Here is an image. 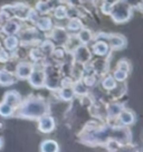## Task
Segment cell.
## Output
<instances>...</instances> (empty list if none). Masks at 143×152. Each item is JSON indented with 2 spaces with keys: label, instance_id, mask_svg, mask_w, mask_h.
Returning <instances> with one entry per match:
<instances>
[{
  "label": "cell",
  "instance_id": "obj_1",
  "mask_svg": "<svg viewBox=\"0 0 143 152\" xmlns=\"http://www.w3.org/2000/svg\"><path fill=\"white\" fill-rule=\"evenodd\" d=\"M49 112L50 105L43 96L30 94L25 100H21V103L15 111V115L20 119L37 121Z\"/></svg>",
  "mask_w": 143,
  "mask_h": 152
},
{
  "label": "cell",
  "instance_id": "obj_2",
  "mask_svg": "<svg viewBox=\"0 0 143 152\" xmlns=\"http://www.w3.org/2000/svg\"><path fill=\"white\" fill-rule=\"evenodd\" d=\"M133 11L134 10L129 5H126L122 0H120L112 6L110 17L114 24H125L132 18Z\"/></svg>",
  "mask_w": 143,
  "mask_h": 152
},
{
  "label": "cell",
  "instance_id": "obj_3",
  "mask_svg": "<svg viewBox=\"0 0 143 152\" xmlns=\"http://www.w3.org/2000/svg\"><path fill=\"white\" fill-rule=\"evenodd\" d=\"M110 138L116 140L122 145V148L129 147L132 142V132L129 126L121 125V124H114V125H112Z\"/></svg>",
  "mask_w": 143,
  "mask_h": 152
},
{
  "label": "cell",
  "instance_id": "obj_4",
  "mask_svg": "<svg viewBox=\"0 0 143 152\" xmlns=\"http://www.w3.org/2000/svg\"><path fill=\"white\" fill-rule=\"evenodd\" d=\"M33 64V72L27 78V81H28L29 85L34 88H42V87H44V80H45V72H44L45 61L35 62Z\"/></svg>",
  "mask_w": 143,
  "mask_h": 152
},
{
  "label": "cell",
  "instance_id": "obj_5",
  "mask_svg": "<svg viewBox=\"0 0 143 152\" xmlns=\"http://www.w3.org/2000/svg\"><path fill=\"white\" fill-rule=\"evenodd\" d=\"M47 34V37L54 43L55 46H64L71 37V34L68 33V30L65 27L61 26H54L52 30Z\"/></svg>",
  "mask_w": 143,
  "mask_h": 152
},
{
  "label": "cell",
  "instance_id": "obj_6",
  "mask_svg": "<svg viewBox=\"0 0 143 152\" xmlns=\"http://www.w3.org/2000/svg\"><path fill=\"white\" fill-rule=\"evenodd\" d=\"M72 55H73V58H74V62L80 63V64H86V63L91 62L92 58H93L92 50L85 44H80L72 52Z\"/></svg>",
  "mask_w": 143,
  "mask_h": 152
},
{
  "label": "cell",
  "instance_id": "obj_7",
  "mask_svg": "<svg viewBox=\"0 0 143 152\" xmlns=\"http://www.w3.org/2000/svg\"><path fill=\"white\" fill-rule=\"evenodd\" d=\"M124 107L125 105L119 101H112L110 103H106V122L111 124H116L117 116Z\"/></svg>",
  "mask_w": 143,
  "mask_h": 152
},
{
  "label": "cell",
  "instance_id": "obj_8",
  "mask_svg": "<svg viewBox=\"0 0 143 152\" xmlns=\"http://www.w3.org/2000/svg\"><path fill=\"white\" fill-rule=\"evenodd\" d=\"M34 68L33 62H28V61H18L15 67V75L17 77V80H27L29 77V75L31 74Z\"/></svg>",
  "mask_w": 143,
  "mask_h": 152
},
{
  "label": "cell",
  "instance_id": "obj_9",
  "mask_svg": "<svg viewBox=\"0 0 143 152\" xmlns=\"http://www.w3.org/2000/svg\"><path fill=\"white\" fill-rule=\"evenodd\" d=\"M91 64L94 69V74L102 78L104 75L109 74L110 72V61L105 57H98L94 61H91Z\"/></svg>",
  "mask_w": 143,
  "mask_h": 152
},
{
  "label": "cell",
  "instance_id": "obj_10",
  "mask_svg": "<svg viewBox=\"0 0 143 152\" xmlns=\"http://www.w3.org/2000/svg\"><path fill=\"white\" fill-rule=\"evenodd\" d=\"M23 27L21 21L17 19H11L8 20L4 24L0 25V33L4 36H10V35H17L20 31V29Z\"/></svg>",
  "mask_w": 143,
  "mask_h": 152
},
{
  "label": "cell",
  "instance_id": "obj_11",
  "mask_svg": "<svg viewBox=\"0 0 143 152\" xmlns=\"http://www.w3.org/2000/svg\"><path fill=\"white\" fill-rule=\"evenodd\" d=\"M107 44L110 48L113 50H122L126 47L128 45V40L125 36L121 35V34H112L109 33V38H107Z\"/></svg>",
  "mask_w": 143,
  "mask_h": 152
},
{
  "label": "cell",
  "instance_id": "obj_12",
  "mask_svg": "<svg viewBox=\"0 0 143 152\" xmlns=\"http://www.w3.org/2000/svg\"><path fill=\"white\" fill-rule=\"evenodd\" d=\"M37 121H38V130L42 133L48 134V133H52L55 130L56 121L49 113L45 114L44 116H42Z\"/></svg>",
  "mask_w": 143,
  "mask_h": 152
},
{
  "label": "cell",
  "instance_id": "obj_13",
  "mask_svg": "<svg viewBox=\"0 0 143 152\" xmlns=\"http://www.w3.org/2000/svg\"><path fill=\"white\" fill-rule=\"evenodd\" d=\"M91 50L93 55L97 57H105V58H109L112 53V49L110 48L109 44L106 42H101V40L94 42L91 47Z\"/></svg>",
  "mask_w": 143,
  "mask_h": 152
},
{
  "label": "cell",
  "instance_id": "obj_14",
  "mask_svg": "<svg viewBox=\"0 0 143 152\" xmlns=\"http://www.w3.org/2000/svg\"><path fill=\"white\" fill-rule=\"evenodd\" d=\"M12 6H14L15 19H17L19 21H26L31 7L26 2H16V4H12Z\"/></svg>",
  "mask_w": 143,
  "mask_h": 152
},
{
  "label": "cell",
  "instance_id": "obj_15",
  "mask_svg": "<svg viewBox=\"0 0 143 152\" xmlns=\"http://www.w3.org/2000/svg\"><path fill=\"white\" fill-rule=\"evenodd\" d=\"M135 123V114L133 111L124 107L122 112L120 113L116 120V124H121V125H125V126H131Z\"/></svg>",
  "mask_w": 143,
  "mask_h": 152
},
{
  "label": "cell",
  "instance_id": "obj_16",
  "mask_svg": "<svg viewBox=\"0 0 143 152\" xmlns=\"http://www.w3.org/2000/svg\"><path fill=\"white\" fill-rule=\"evenodd\" d=\"M21 96H20V93L18 91H8V92H6L5 95H4V99L2 101L6 102L7 104H9L10 106H12L15 110L17 109L19 104L21 103Z\"/></svg>",
  "mask_w": 143,
  "mask_h": 152
},
{
  "label": "cell",
  "instance_id": "obj_17",
  "mask_svg": "<svg viewBox=\"0 0 143 152\" xmlns=\"http://www.w3.org/2000/svg\"><path fill=\"white\" fill-rule=\"evenodd\" d=\"M17 81V77L14 72L7 68H0V86H10L14 85Z\"/></svg>",
  "mask_w": 143,
  "mask_h": 152
},
{
  "label": "cell",
  "instance_id": "obj_18",
  "mask_svg": "<svg viewBox=\"0 0 143 152\" xmlns=\"http://www.w3.org/2000/svg\"><path fill=\"white\" fill-rule=\"evenodd\" d=\"M126 92H128V87H126V84L123 82V83H117L115 87H113L112 90L106 93L112 101H119L121 97H123L124 95L126 94Z\"/></svg>",
  "mask_w": 143,
  "mask_h": 152
},
{
  "label": "cell",
  "instance_id": "obj_19",
  "mask_svg": "<svg viewBox=\"0 0 143 152\" xmlns=\"http://www.w3.org/2000/svg\"><path fill=\"white\" fill-rule=\"evenodd\" d=\"M35 27L40 30V31H43V33L47 34L49 33L52 28L54 27V23H53V19L47 16V15H44V16H40L39 19L37 20V23L35 25Z\"/></svg>",
  "mask_w": 143,
  "mask_h": 152
},
{
  "label": "cell",
  "instance_id": "obj_20",
  "mask_svg": "<svg viewBox=\"0 0 143 152\" xmlns=\"http://www.w3.org/2000/svg\"><path fill=\"white\" fill-rule=\"evenodd\" d=\"M4 46L7 50L14 52L20 46V40L18 35H10V36H5L4 38Z\"/></svg>",
  "mask_w": 143,
  "mask_h": 152
},
{
  "label": "cell",
  "instance_id": "obj_21",
  "mask_svg": "<svg viewBox=\"0 0 143 152\" xmlns=\"http://www.w3.org/2000/svg\"><path fill=\"white\" fill-rule=\"evenodd\" d=\"M83 27H84L83 19L82 18H72V19H68L66 29L68 30V33L72 34V35H76Z\"/></svg>",
  "mask_w": 143,
  "mask_h": 152
},
{
  "label": "cell",
  "instance_id": "obj_22",
  "mask_svg": "<svg viewBox=\"0 0 143 152\" xmlns=\"http://www.w3.org/2000/svg\"><path fill=\"white\" fill-rule=\"evenodd\" d=\"M15 18L14 6L5 5L0 8V25Z\"/></svg>",
  "mask_w": 143,
  "mask_h": 152
},
{
  "label": "cell",
  "instance_id": "obj_23",
  "mask_svg": "<svg viewBox=\"0 0 143 152\" xmlns=\"http://www.w3.org/2000/svg\"><path fill=\"white\" fill-rule=\"evenodd\" d=\"M58 97L64 102H72V101L75 99V94H74V91L72 86L68 87H59L57 91Z\"/></svg>",
  "mask_w": 143,
  "mask_h": 152
},
{
  "label": "cell",
  "instance_id": "obj_24",
  "mask_svg": "<svg viewBox=\"0 0 143 152\" xmlns=\"http://www.w3.org/2000/svg\"><path fill=\"white\" fill-rule=\"evenodd\" d=\"M38 47L40 48V50L43 53L44 57H45V58H48V57L52 56L53 50H54V48L56 47V46L54 45V43H53L49 38L46 37L42 43L39 44Z\"/></svg>",
  "mask_w": 143,
  "mask_h": 152
},
{
  "label": "cell",
  "instance_id": "obj_25",
  "mask_svg": "<svg viewBox=\"0 0 143 152\" xmlns=\"http://www.w3.org/2000/svg\"><path fill=\"white\" fill-rule=\"evenodd\" d=\"M76 37L78 38V40L81 42V44H85V45H87V44H90L93 42L94 34L92 33L91 29L83 27V28L76 34Z\"/></svg>",
  "mask_w": 143,
  "mask_h": 152
},
{
  "label": "cell",
  "instance_id": "obj_26",
  "mask_svg": "<svg viewBox=\"0 0 143 152\" xmlns=\"http://www.w3.org/2000/svg\"><path fill=\"white\" fill-rule=\"evenodd\" d=\"M100 84H101L102 90H104L105 92H109V91H111L113 87H115V85L117 84V82L114 80L113 75L106 74V75H104L100 80Z\"/></svg>",
  "mask_w": 143,
  "mask_h": 152
},
{
  "label": "cell",
  "instance_id": "obj_27",
  "mask_svg": "<svg viewBox=\"0 0 143 152\" xmlns=\"http://www.w3.org/2000/svg\"><path fill=\"white\" fill-rule=\"evenodd\" d=\"M40 151L42 152H58L59 151V145L55 140H45L40 143Z\"/></svg>",
  "mask_w": 143,
  "mask_h": 152
},
{
  "label": "cell",
  "instance_id": "obj_28",
  "mask_svg": "<svg viewBox=\"0 0 143 152\" xmlns=\"http://www.w3.org/2000/svg\"><path fill=\"white\" fill-rule=\"evenodd\" d=\"M72 87H73V91H74V94H75V96H77V97L90 93V88L83 83L82 80H78V81L74 82Z\"/></svg>",
  "mask_w": 143,
  "mask_h": 152
},
{
  "label": "cell",
  "instance_id": "obj_29",
  "mask_svg": "<svg viewBox=\"0 0 143 152\" xmlns=\"http://www.w3.org/2000/svg\"><path fill=\"white\" fill-rule=\"evenodd\" d=\"M27 56L30 58V61L33 63L40 62V61H44V59H45V57H44L43 53L40 50V48L38 47V45H37V46H31V48L29 49Z\"/></svg>",
  "mask_w": 143,
  "mask_h": 152
},
{
  "label": "cell",
  "instance_id": "obj_30",
  "mask_svg": "<svg viewBox=\"0 0 143 152\" xmlns=\"http://www.w3.org/2000/svg\"><path fill=\"white\" fill-rule=\"evenodd\" d=\"M15 111L16 110L10 106L9 104H7L6 102L1 101L0 102V116L4 119H8V118H12L15 115Z\"/></svg>",
  "mask_w": 143,
  "mask_h": 152
},
{
  "label": "cell",
  "instance_id": "obj_31",
  "mask_svg": "<svg viewBox=\"0 0 143 152\" xmlns=\"http://www.w3.org/2000/svg\"><path fill=\"white\" fill-rule=\"evenodd\" d=\"M100 77L95 74H92V75H85L82 77V81L83 83L85 84L90 90H91L92 87H94V86H97V84L100 83Z\"/></svg>",
  "mask_w": 143,
  "mask_h": 152
},
{
  "label": "cell",
  "instance_id": "obj_32",
  "mask_svg": "<svg viewBox=\"0 0 143 152\" xmlns=\"http://www.w3.org/2000/svg\"><path fill=\"white\" fill-rule=\"evenodd\" d=\"M104 148L107 150V151H110V152H115V151H120V150H122V145H121L116 140L111 139V138L106 141V143L104 144Z\"/></svg>",
  "mask_w": 143,
  "mask_h": 152
},
{
  "label": "cell",
  "instance_id": "obj_33",
  "mask_svg": "<svg viewBox=\"0 0 143 152\" xmlns=\"http://www.w3.org/2000/svg\"><path fill=\"white\" fill-rule=\"evenodd\" d=\"M35 9L38 11L39 15H47L52 11L50 8H49V6H48L47 1H43V0H38L37 1V4L35 6Z\"/></svg>",
  "mask_w": 143,
  "mask_h": 152
},
{
  "label": "cell",
  "instance_id": "obj_34",
  "mask_svg": "<svg viewBox=\"0 0 143 152\" xmlns=\"http://www.w3.org/2000/svg\"><path fill=\"white\" fill-rule=\"evenodd\" d=\"M66 8H67V5H65V4H63V5H61L59 7L55 8V9L53 10L54 17H55L56 19H58V20L67 19L66 18Z\"/></svg>",
  "mask_w": 143,
  "mask_h": 152
},
{
  "label": "cell",
  "instance_id": "obj_35",
  "mask_svg": "<svg viewBox=\"0 0 143 152\" xmlns=\"http://www.w3.org/2000/svg\"><path fill=\"white\" fill-rule=\"evenodd\" d=\"M116 68L117 69H121V71L125 72V73H128L130 74L131 71H132V66H131V63L128 61V59H125V58H122V59H120L117 64H116Z\"/></svg>",
  "mask_w": 143,
  "mask_h": 152
},
{
  "label": "cell",
  "instance_id": "obj_36",
  "mask_svg": "<svg viewBox=\"0 0 143 152\" xmlns=\"http://www.w3.org/2000/svg\"><path fill=\"white\" fill-rule=\"evenodd\" d=\"M113 77H114V80L117 83H123V82H125L126 80H128V77H129L130 74H128V73H125V72L121 71V69H115L114 72H113Z\"/></svg>",
  "mask_w": 143,
  "mask_h": 152
},
{
  "label": "cell",
  "instance_id": "obj_37",
  "mask_svg": "<svg viewBox=\"0 0 143 152\" xmlns=\"http://www.w3.org/2000/svg\"><path fill=\"white\" fill-rule=\"evenodd\" d=\"M39 17H40V15L38 14V11L35 9V8L31 7L30 10H29L28 16H27V20H26V21H28V23H30L33 26H35L36 23H37V20L39 19Z\"/></svg>",
  "mask_w": 143,
  "mask_h": 152
},
{
  "label": "cell",
  "instance_id": "obj_38",
  "mask_svg": "<svg viewBox=\"0 0 143 152\" xmlns=\"http://www.w3.org/2000/svg\"><path fill=\"white\" fill-rule=\"evenodd\" d=\"M11 58H12V54H11V52L7 50V49L4 47L0 49V63L6 64V63L9 62Z\"/></svg>",
  "mask_w": 143,
  "mask_h": 152
},
{
  "label": "cell",
  "instance_id": "obj_39",
  "mask_svg": "<svg viewBox=\"0 0 143 152\" xmlns=\"http://www.w3.org/2000/svg\"><path fill=\"white\" fill-rule=\"evenodd\" d=\"M123 2H125L126 5H129L133 10H142V4L143 0H122Z\"/></svg>",
  "mask_w": 143,
  "mask_h": 152
},
{
  "label": "cell",
  "instance_id": "obj_40",
  "mask_svg": "<svg viewBox=\"0 0 143 152\" xmlns=\"http://www.w3.org/2000/svg\"><path fill=\"white\" fill-rule=\"evenodd\" d=\"M107 38H109V33H104V31H100L94 35L93 37V42H97V40H101V42H106L107 43Z\"/></svg>",
  "mask_w": 143,
  "mask_h": 152
},
{
  "label": "cell",
  "instance_id": "obj_41",
  "mask_svg": "<svg viewBox=\"0 0 143 152\" xmlns=\"http://www.w3.org/2000/svg\"><path fill=\"white\" fill-rule=\"evenodd\" d=\"M112 6L113 5H110V4H106V2H103V1H102V4L100 5L101 12L103 15H106V16H110V12H111V10H112Z\"/></svg>",
  "mask_w": 143,
  "mask_h": 152
},
{
  "label": "cell",
  "instance_id": "obj_42",
  "mask_svg": "<svg viewBox=\"0 0 143 152\" xmlns=\"http://www.w3.org/2000/svg\"><path fill=\"white\" fill-rule=\"evenodd\" d=\"M48 6H49V8H50V10H54L55 8H57V7H59L61 5H63L64 4V0H48Z\"/></svg>",
  "mask_w": 143,
  "mask_h": 152
},
{
  "label": "cell",
  "instance_id": "obj_43",
  "mask_svg": "<svg viewBox=\"0 0 143 152\" xmlns=\"http://www.w3.org/2000/svg\"><path fill=\"white\" fill-rule=\"evenodd\" d=\"M64 4L67 6H75V7H78V6L82 5V0H64Z\"/></svg>",
  "mask_w": 143,
  "mask_h": 152
},
{
  "label": "cell",
  "instance_id": "obj_44",
  "mask_svg": "<svg viewBox=\"0 0 143 152\" xmlns=\"http://www.w3.org/2000/svg\"><path fill=\"white\" fill-rule=\"evenodd\" d=\"M102 1H103V2H106V4H110V5H114V4H116L120 0H102Z\"/></svg>",
  "mask_w": 143,
  "mask_h": 152
},
{
  "label": "cell",
  "instance_id": "obj_45",
  "mask_svg": "<svg viewBox=\"0 0 143 152\" xmlns=\"http://www.w3.org/2000/svg\"><path fill=\"white\" fill-rule=\"evenodd\" d=\"M4 129H5V122L0 120V131H2Z\"/></svg>",
  "mask_w": 143,
  "mask_h": 152
},
{
  "label": "cell",
  "instance_id": "obj_46",
  "mask_svg": "<svg viewBox=\"0 0 143 152\" xmlns=\"http://www.w3.org/2000/svg\"><path fill=\"white\" fill-rule=\"evenodd\" d=\"M2 147H4V139L0 137V150L2 149Z\"/></svg>",
  "mask_w": 143,
  "mask_h": 152
},
{
  "label": "cell",
  "instance_id": "obj_47",
  "mask_svg": "<svg viewBox=\"0 0 143 152\" xmlns=\"http://www.w3.org/2000/svg\"><path fill=\"white\" fill-rule=\"evenodd\" d=\"M95 1H97V0H82V4L83 2H95Z\"/></svg>",
  "mask_w": 143,
  "mask_h": 152
},
{
  "label": "cell",
  "instance_id": "obj_48",
  "mask_svg": "<svg viewBox=\"0 0 143 152\" xmlns=\"http://www.w3.org/2000/svg\"><path fill=\"white\" fill-rule=\"evenodd\" d=\"M2 48V44H1V42H0V49Z\"/></svg>",
  "mask_w": 143,
  "mask_h": 152
},
{
  "label": "cell",
  "instance_id": "obj_49",
  "mask_svg": "<svg viewBox=\"0 0 143 152\" xmlns=\"http://www.w3.org/2000/svg\"><path fill=\"white\" fill-rule=\"evenodd\" d=\"M43 1H48V0H43Z\"/></svg>",
  "mask_w": 143,
  "mask_h": 152
}]
</instances>
